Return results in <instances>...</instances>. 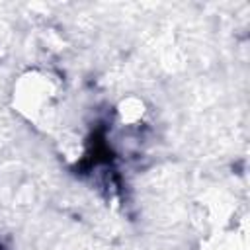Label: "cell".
<instances>
[{
    "label": "cell",
    "mask_w": 250,
    "mask_h": 250,
    "mask_svg": "<svg viewBox=\"0 0 250 250\" xmlns=\"http://www.w3.org/2000/svg\"><path fill=\"white\" fill-rule=\"evenodd\" d=\"M59 82L51 74L37 70L23 74L14 90L18 111L37 125H47L53 121L59 107Z\"/></svg>",
    "instance_id": "1"
}]
</instances>
